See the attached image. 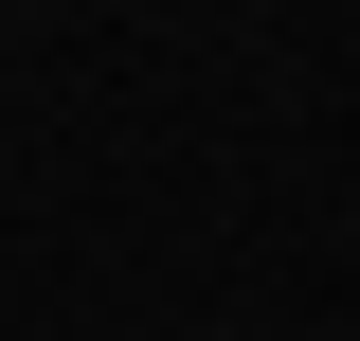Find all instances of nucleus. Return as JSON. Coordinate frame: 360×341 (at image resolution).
I'll return each instance as SVG.
<instances>
[]
</instances>
